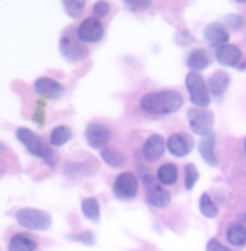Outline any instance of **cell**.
I'll list each match as a JSON object with an SVG mask.
<instances>
[{"instance_id": "5", "label": "cell", "mask_w": 246, "mask_h": 251, "mask_svg": "<svg viewBox=\"0 0 246 251\" xmlns=\"http://www.w3.org/2000/svg\"><path fill=\"white\" fill-rule=\"evenodd\" d=\"M188 123L191 131L197 136H208L213 132V124H215V116L208 109H189L188 112Z\"/></svg>"}, {"instance_id": "32", "label": "cell", "mask_w": 246, "mask_h": 251, "mask_svg": "<svg viewBox=\"0 0 246 251\" xmlns=\"http://www.w3.org/2000/svg\"><path fill=\"white\" fill-rule=\"evenodd\" d=\"M126 7L131 10H144L151 7V2H126Z\"/></svg>"}, {"instance_id": "2", "label": "cell", "mask_w": 246, "mask_h": 251, "mask_svg": "<svg viewBox=\"0 0 246 251\" xmlns=\"http://www.w3.org/2000/svg\"><path fill=\"white\" fill-rule=\"evenodd\" d=\"M17 137L19 141L27 148V151L32 156L40 157L44 159L47 164H54L55 163V154L52 151L50 144L46 139H42L40 136L35 134L34 131H30L29 127H19L17 129Z\"/></svg>"}, {"instance_id": "9", "label": "cell", "mask_w": 246, "mask_h": 251, "mask_svg": "<svg viewBox=\"0 0 246 251\" xmlns=\"http://www.w3.org/2000/svg\"><path fill=\"white\" fill-rule=\"evenodd\" d=\"M104 35V27L99 22V19L91 17L86 19L77 29V37L82 40L84 44H96L102 39Z\"/></svg>"}, {"instance_id": "19", "label": "cell", "mask_w": 246, "mask_h": 251, "mask_svg": "<svg viewBox=\"0 0 246 251\" xmlns=\"http://www.w3.org/2000/svg\"><path fill=\"white\" fill-rule=\"evenodd\" d=\"M208 66H209V57L204 49H195L188 55V67L191 69V72H199L203 69H206Z\"/></svg>"}, {"instance_id": "28", "label": "cell", "mask_w": 246, "mask_h": 251, "mask_svg": "<svg viewBox=\"0 0 246 251\" xmlns=\"http://www.w3.org/2000/svg\"><path fill=\"white\" fill-rule=\"evenodd\" d=\"M223 22L226 24V27H229L231 30H240L241 27L245 25L243 17H241V15H238V14H229V15H226Z\"/></svg>"}, {"instance_id": "3", "label": "cell", "mask_w": 246, "mask_h": 251, "mask_svg": "<svg viewBox=\"0 0 246 251\" xmlns=\"http://www.w3.org/2000/svg\"><path fill=\"white\" fill-rule=\"evenodd\" d=\"M15 220L20 226L32 231H46L50 228L52 220L50 214H47L42 209H35V208H22L19 209L15 214Z\"/></svg>"}, {"instance_id": "26", "label": "cell", "mask_w": 246, "mask_h": 251, "mask_svg": "<svg viewBox=\"0 0 246 251\" xmlns=\"http://www.w3.org/2000/svg\"><path fill=\"white\" fill-rule=\"evenodd\" d=\"M197 177H199V173H197L196 166L195 164H186V168H184V186H186V189L195 188Z\"/></svg>"}, {"instance_id": "17", "label": "cell", "mask_w": 246, "mask_h": 251, "mask_svg": "<svg viewBox=\"0 0 246 251\" xmlns=\"http://www.w3.org/2000/svg\"><path fill=\"white\" fill-rule=\"evenodd\" d=\"M215 143H216V136H215V132H211V134L204 136L203 139L199 141V144H197L201 157H203L209 166H218V157H216V152H215Z\"/></svg>"}, {"instance_id": "23", "label": "cell", "mask_w": 246, "mask_h": 251, "mask_svg": "<svg viewBox=\"0 0 246 251\" xmlns=\"http://www.w3.org/2000/svg\"><path fill=\"white\" fill-rule=\"evenodd\" d=\"M72 137V131L67 126H57L50 132V144L52 146H62Z\"/></svg>"}, {"instance_id": "30", "label": "cell", "mask_w": 246, "mask_h": 251, "mask_svg": "<svg viewBox=\"0 0 246 251\" xmlns=\"http://www.w3.org/2000/svg\"><path fill=\"white\" fill-rule=\"evenodd\" d=\"M206 251H233V250H229L228 246H224L223 243H220L216 238H213V240L208 241Z\"/></svg>"}, {"instance_id": "10", "label": "cell", "mask_w": 246, "mask_h": 251, "mask_svg": "<svg viewBox=\"0 0 246 251\" xmlns=\"http://www.w3.org/2000/svg\"><path fill=\"white\" fill-rule=\"evenodd\" d=\"M111 131L102 124L92 123L87 126L86 129V139L91 148L94 149H104L107 148V143L111 141Z\"/></svg>"}, {"instance_id": "11", "label": "cell", "mask_w": 246, "mask_h": 251, "mask_svg": "<svg viewBox=\"0 0 246 251\" xmlns=\"http://www.w3.org/2000/svg\"><path fill=\"white\" fill-rule=\"evenodd\" d=\"M168 149V141H164L163 136L152 134L146 139V143L143 146V154L149 163H154L163 157L164 151Z\"/></svg>"}, {"instance_id": "4", "label": "cell", "mask_w": 246, "mask_h": 251, "mask_svg": "<svg viewBox=\"0 0 246 251\" xmlns=\"http://www.w3.org/2000/svg\"><path fill=\"white\" fill-rule=\"evenodd\" d=\"M186 89L189 92V99L199 109H206L209 106V89L204 79L197 72H189L186 75Z\"/></svg>"}, {"instance_id": "16", "label": "cell", "mask_w": 246, "mask_h": 251, "mask_svg": "<svg viewBox=\"0 0 246 251\" xmlns=\"http://www.w3.org/2000/svg\"><path fill=\"white\" fill-rule=\"evenodd\" d=\"M241 59V50L235 44H226L216 49V60L221 66H236Z\"/></svg>"}, {"instance_id": "18", "label": "cell", "mask_w": 246, "mask_h": 251, "mask_svg": "<svg viewBox=\"0 0 246 251\" xmlns=\"http://www.w3.org/2000/svg\"><path fill=\"white\" fill-rule=\"evenodd\" d=\"M35 248H37L35 240L24 233L14 234L9 241V251H35Z\"/></svg>"}, {"instance_id": "24", "label": "cell", "mask_w": 246, "mask_h": 251, "mask_svg": "<svg viewBox=\"0 0 246 251\" xmlns=\"http://www.w3.org/2000/svg\"><path fill=\"white\" fill-rule=\"evenodd\" d=\"M199 211L206 218H216L218 216V206L215 204V201L211 200V196L206 193L201 194V198H199Z\"/></svg>"}, {"instance_id": "34", "label": "cell", "mask_w": 246, "mask_h": 251, "mask_svg": "<svg viewBox=\"0 0 246 251\" xmlns=\"http://www.w3.org/2000/svg\"><path fill=\"white\" fill-rule=\"evenodd\" d=\"M245 221H246V213H245Z\"/></svg>"}, {"instance_id": "1", "label": "cell", "mask_w": 246, "mask_h": 251, "mask_svg": "<svg viewBox=\"0 0 246 251\" xmlns=\"http://www.w3.org/2000/svg\"><path fill=\"white\" fill-rule=\"evenodd\" d=\"M141 109L148 114L164 116L172 114L183 107V96L176 91H158V92H148L143 96L139 102Z\"/></svg>"}, {"instance_id": "7", "label": "cell", "mask_w": 246, "mask_h": 251, "mask_svg": "<svg viewBox=\"0 0 246 251\" xmlns=\"http://www.w3.org/2000/svg\"><path fill=\"white\" fill-rule=\"evenodd\" d=\"M144 183H146V200L148 203L154 208H166L171 203V194L168 189L163 188V184H158L156 181H152V177L149 179V176H144Z\"/></svg>"}, {"instance_id": "15", "label": "cell", "mask_w": 246, "mask_h": 251, "mask_svg": "<svg viewBox=\"0 0 246 251\" xmlns=\"http://www.w3.org/2000/svg\"><path fill=\"white\" fill-rule=\"evenodd\" d=\"M229 82H231V79H229V75L226 74V72H224V71H216L208 80L209 94H213L216 99L223 97V94L226 92V89L229 87Z\"/></svg>"}, {"instance_id": "29", "label": "cell", "mask_w": 246, "mask_h": 251, "mask_svg": "<svg viewBox=\"0 0 246 251\" xmlns=\"http://www.w3.org/2000/svg\"><path fill=\"white\" fill-rule=\"evenodd\" d=\"M109 9H111V7H109L107 2H98V3H94V7H92V14H94L96 19L106 17L109 14Z\"/></svg>"}, {"instance_id": "27", "label": "cell", "mask_w": 246, "mask_h": 251, "mask_svg": "<svg viewBox=\"0 0 246 251\" xmlns=\"http://www.w3.org/2000/svg\"><path fill=\"white\" fill-rule=\"evenodd\" d=\"M84 7H86V2H82V0H67V2H64V9H66L67 14L71 15V17H79L80 12L84 10Z\"/></svg>"}, {"instance_id": "21", "label": "cell", "mask_w": 246, "mask_h": 251, "mask_svg": "<svg viewBox=\"0 0 246 251\" xmlns=\"http://www.w3.org/2000/svg\"><path fill=\"white\" fill-rule=\"evenodd\" d=\"M100 157L104 159V163L109 164L111 168H121L126 164V156L121 151L114 148H104L100 149Z\"/></svg>"}, {"instance_id": "25", "label": "cell", "mask_w": 246, "mask_h": 251, "mask_svg": "<svg viewBox=\"0 0 246 251\" xmlns=\"http://www.w3.org/2000/svg\"><path fill=\"white\" fill-rule=\"evenodd\" d=\"M82 213L86 214V218L92 221L99 220L100 214V208H99V201L96 198H87V200L82 201Z\"/></svg>"}, {"instance_id": "12", "label": "cell", "mask_w": 246, "mask_h": 251, "mask_svg": "<svg viewBox=\"0 0 246 251\" xmlns=\"http://www.w3.org/2000/svg\"><path fill=\"white\" fill-rule=\"evenodd\" d=\"M203 35H204V40L215 49H220L221 46H226L228 40H229V34H228L226 27L220 22H211L208 27H204Z\"/></svg>"}, {"instance_id": "22", "label": "cell", "mask_w": 246, "mask_h": 251, "mask_svg": "<svg viewBox=\"0 0 246 251\" xmlns=\"http://www.w3.org/2000/svg\"><path fill=\"white\" fill-rule=\"evenodd\" d=\"M158 183L163 186H171L177 181V168L174 164H163L158 169Z\"/></svg>"}, {"instance_id": "8", "label": "cell", "mask_w": 246, "mask_h": 251, "mask_svg": "<svg viewBox=\"0 0 246 251\" xmlns=\"http://www.w3.org/2000/svg\"><path fill=\"white\" fill-rule=\"evenodd\" d=\"M60 50L71 60H82L87 57L89 50L79 37H72V34H66L60 39Z\"/></svg>"}, {"instance_id": "31", "label": "cell", "mask_w": 246, "mask_h": 251, "mask_svg": "<svg viewBox=\"0 0 246 251\" xmlns=\"http://www.w3.org/2000/svg\"><path fill=\"white\" fill-rule=\"evenodd\" d=\"M72 240H77L84 245H94V234L91 231H86V233H80V234H75V236H71Z\"/></svg>"}, {"instance_id": "14", "label": "cell", "mask_w": 246, "mask_h": 251, "mask_svg": "<svg viewBox=\"0 0 246 251\" xmlns=\"http://www.w3.org/2000/svg\"><path fill=\"white\" fill-rule=\"evenodd\" d=\"M193 149V139L188 134L176 132L168 139V151L176 157H184L191 152Z\"/></svg>"}, {"instance_id": "13", "label": "cell", "mask_w": 246, "mask_h": 251, "mask_svg": "<svg viewBox=\"0 0 246 251\" xmlns=\"http://www.w3.org/2000/svg\"><path fill=\"white\" fill-rule=\"evenodd\" d=\"M34 91L35 94H39L40 97H46V99H57V97L64 94V86H60L57 80L50 77H40L35 80Z\"/></svg>"}, {"instance_id": "6", "label": "cell", "mask_w": 246, "mask_h": 251, "mask_svg": "<svg viewBox=\"0 0 246 251\" xmlns=\"http://www.w3.org/2000/svg\"><path fill=\"white\" fill-rule=\"evenodd\" d=\"M114 194L119 200H132L138 196L139 181L132 173H123L114 181Z\"/></svg>"}, {"instance_id": "20", "label": "cell", "mask_w": 246, "mask_h": 251, "mask_svg": "<svg viewBox=\"0 0 246 251\" xmlns=\"http://www.w3.org/2000/svg\"><path fill=\"white\" fill-rule=\"evenodd\" d=\"M226 240L235 246L246 245V228L241 223H231L226 229Z\"/></svg>"}, {"instance_id": "33", "label": "cell", "mask_w": 246, "mask_h": 251, "mask_svg": "<svg viewBox=\"0 0 246 251\" xmlns=\"http://www.w3.org/2000/svg\"><path fill=\"white\" fill-rule=\"evenodd\" d=\"M245 151H246V139H245Z\"/></svg>"}]
</instances>
